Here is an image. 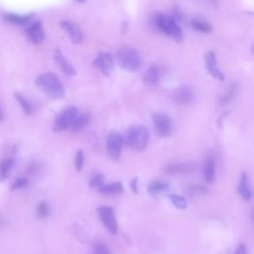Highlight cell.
I'll return each instance as SVG.
<instances>
[{
    "mask_svg": "<svg viewBox=\"0 0 254 254\" xmlns=\"http://www.w3.org/2000/svg\"><path fill=\"white\" fill-rule=\"evenodd\" d=\"M150 134L146 126L141 124H133L126 131L123 141L131 150L135 152L144 151L149 144Z\"/></svg>",
    "mask_w": 254,
    "mask_h": 254,
    "instance_id": "6da1fadb",
    "label": "cell"
},
{
    "mask_svg": "<svg viewBox=\"0 0 254 254\" xmlns=\"http://www.w3.org/2000/svg\"><path fill=\"white\" fill-rule=\"evenodd\" d=\"M36 85L52 98L61 99L65 96V88H64L58 77L53 73L41 75L39 78H37Z\"/></svg>",
    "mask_w": 254,
    "mask_h": 254,
    "instance_id": "7a4b0ae2",
    "label": "cell"
},
{
    "mask_svg": "<svg viewBox=\"0 0 254 254\" xmlns=\"http://www.w3.org/2000/svg\"><path fill=\"white\" fill-rule=\"evenodd\" d=\"M118 65L127 72H135L141 67L140 54L131 48H122L115 55Z\"/></svg>",
    "mask_w": 254,
    "mask_h": 254,
    "instance_id": "3957f363",
    "label": "cell"
},
{
    "mask_svg": "<svg viewBox=\"0 0 254 254\" xmlns=\"http://www.w3.org/2000/svg\"><path fill=\"white\" fill-rule=\"evenodd\" d=\"M153 22L156 28L164 34L172 37L177 41H181L183 39L182 30L172 17L167 16L161 12H156L153 16Z\"/></svg>",
    "mask_w": 254,
    "mask_h": 254,
    "instance_id": "277c9868",
    "label": "cell"
},
{
    "mask_svg": "<svg viewBox=\"0 0 254 254\" xmlns=\"http://www.w3.org/2000/svg\"><path fill=\"white\" fill-rule=\"evenodd\" d=\"M78 113H79V110L76 106H70L66 109H64L55 120L53 130L55 132H60L70 128V126L72 125Z\"/></svg>",
    "mask_w": 254,
    "mask_h": 254,
    "instance_id": "5b68a950",
    "label": "cell"
},
{
    "mask_svg": "<svg viewBox=\"0 0 254 254\" xmlns=\"http://www.w3.org/2000/svg\"><path fill=\"white\" fill-rule=\"evenodd\" d=\"M153 123L156 134L161 138H167L173 133V121L171 117L165 113H155L153 115Z\"/></svg>",
    "mask_w": 254,
    "mask_h": 254,
    "instance_id": "8992f818",
    "label": "cell"
},
{
    "mask_svg": "<svg viewBox=\"0 0 254 254\" xmlns=\"http://www.w3.org/2000/svg\"><path fill=\"white\" fill-rule=\"evenodd\" d=\"M123 137L116 130H111L108 133L106 141V149L109 157L112 160H118L123 146Z\"/></svg>",
    "mask_w": 254,
    "mask_h": 254,
    "instance_id": "52a82bcc",
    "label": "cell"
},
{
    "mask_svg": "<svg viewBox=\"0 0 254 254\" xmlns=\"http://www.w3.org/2000/svg\"><path fill=\"white\" fill-rule=\"evenodd\" d=\"M98 216L104 226L113 234H116L118 231V222L115 217L113 210L110 207L102 206L97 209Z\"/></svg>",
    "mask_w": 254,
    "mask_h": 254,
    "instance_id": "ba28073f",
    "label": "cell"
},
{
    "mask_svg": "<svg viewBox=\"0 0 254 254\" xmlns=\"http://www.w3.org/2000/svg\"><path fill=\"white\" fill-rule=\"evenodd\" d=\"M95 67H96L104 76H109L114 68V63L113 58L110 53L108 52H100L95 62H94Z\"/></svg>",
    "mask_w": 254,
    "mask_h": 254,
    "instance_id": "9c48e42d",
    "label": "cell"
},
{
    "mask_svg": "<svg viewBox=\"0 0 254 254\" xmlns=\"http://www.w3.org/2000/svg\"><path fill=\"white\" fill-rule=\"evenodd\" d=\"M198 170V165L195 162H185L178 164H170L165 168L166 174L170 176L176 175H190Z\"/></svg>",
    "mask_w": 254,
    "mask_h": 254,
    "instance_id": "30bf717a",
    "label": "cell"
},
{
    "mask_svg": "<svg viewBox=\"0 0 254 254\" xmlns=\"http://www.w3.org/2000/svg\"><path fill=\"white\" fill-rule=\"evenodd\" d=\"M172 97L178 105H190L195 99L193 91L188 87H181L176 90Z\"/></svg>",
    "mask_w": 254,
    "mask_h": 254,
    "instance_id": "8fae6325",
    "label": "cell"
},
{
    "mask_svg": "<svg viewBox=\"0 0 254 254\" xmlns=\"http://www.w3.org/2000/svg\"><path fill=\"white\" fill-rule=\"evenodd\" d=\"M205 62H206V65L208 67V70H209L210 74L215 79L219 80L220 82L224 81V75L222 74V72H221V70L219 68L216 54L213 51H209V52L206 53V55H205Z\"/></svg>",
    "mask_w": 254,
    "mask_h": 254,
    "instance_id": "7c38bea8",
    "label": "cell"
},
{
    "mask_svg": "<svg viewBox=\"0 0 254 254\" xmlns=\"http://www.w3.org/2000/svg\"><path fill=\"white\" fill-rule=\"evenodd\" d=\"M60 26L64 31H66V33L68 34V36L70 37L71 41L74 44L82 43L83 33L75 23H73L69 20H62L60 22Z\"/></svg>",
    "mask_w": 254,
    "mask_h": 254,
    "instance_id": "4fadbf2b",
    "label": "cell"
},
{
    "mask_svg": "<svg viewBox=\"0 0 254 254\" xmlns=\"http://www.w3.org/2000/svg\"><path fill=\"white\" fill-rule=\"evenodd\" d=\"M54 59L56 63L58 64V66L60 67L61 71L68 77H74L76 75V70L74 67L71 65L70 62L66 59V57L63 55L60 49L55 50L54 54Z\"/></svg>",
    "mask_w": 254,
    "mask_h": 254,
    "instance_id": "5bb4252c",
    "label": "cell"
},
{
    "mask_svg": "<svg viewBox=\"0 0 254 254\" xmlns=\"http://www.w3.org/2000/svg\"><path fill=\"white\" fill-rule=\"evenodd\" d=\"M26 33L29 40L35 45H39L44 41L45 33L41 22H35L32 25H30L27 28Z\"/></svg>",
    "mask_w": 254,
    "mask_h": 254,
    "instance_id": "9a60e30c",
    "label": "cell"
},
{
    "mask_svg": "<svg viewBox=\"0 0 254 254\" xmlns=\"http://www.w3.org/2000/svg\"><path fill=\"white\" fill-rule=\"evenodd\" d=\"M237 192L239 196L242 198V200L245 202H248L252 197V189H251L248 174L246 172H243L241 175L240 182L237 188Z\"/></svg>",
    "mask_w": 254,
    "mask_h": 254,
    "instance_id": "2e32d148",
    "label": "cell"
},
{
    "mask_svg": "<svg viewBox=\"0 0 254 254\" xmlns=\"http://www.w3.org/2000/svg\"><path fill=\"white\" fill-rule=\"evenodd\" d=\"M92 116L90 112H82V113H78L76 118L74 119L72 125L70 126V129L74 132L80 131L82 129H84L86 126L89 125V123L91 122Z\"/></svg>",
    "mask_w": 254,
    "mask_h": 254,
    "instance_id": "e0dca14e",
    "label": "cell"
},
{
    "mask_svg": "<svg viewBox=\"0 0 254 254\" xmlns=\"http://www.w3.org/2000/svg\"><path fill=\"white\" fill-rule=\"evenodd\" d=\"M160 80V70L157 67H151L144 74L143 82L147 87L153 88L156 87Z\"/></svg>",
    "mask_w": 254,
    "mask_h": 254,
    "instance_id": "ac0fdd59",
    "label": "cell"
},
{
    "mask_svg": "<svg viewBox=\"0 0 254 254\" xmlns=\"http://www.w3.org/2000/svg\"><path fill=\"white\" fill-rule=\"evenodd\" d=\"M203 174L208 183H210V184L214 183L216 172H215V160L212 155H209L205 161L204 168H203Z\"/></svg>",
    "mask_w": 254,
    "mask_h": 254,
    "instance_id": "d6986e66",
    "label": "cell"
},
{
    "mask_svg": "<svg viewBox=\"0 0 254 254\" xmlns=\"http://www.w3.org/2000/svg\"><path fill=\"white\" fill-rule=\"evenodd\" d=\"M97 190L101 195H119L123 193V185L116 182L108 185H102Z\"/></svg>",
    "mask_w": 254,
    "mask_h": 254,
    "instance_id": "ffe728a7",
    "label": "cell"
},
{
    "mask_svg": "<svg viewBox=\"0 0 254 254\" xmlns=\"http://www.w3.org/2000/svg\"><path fill=\"white\" fill-rule=\"evenodd\" d=\"M170 190V187L167 183L161 182V181H154L151 184H149L147 190L148 193L152 196H158L164 193H167Z\"/></svg>",
    "mask_w": 254,
    "mask_h": 254,
    "instance_id": "44dd1931",
    "label": "cell"
},
{
    "mask_svg": "<svg viewBox=\"0 0 254 254\" xmlns=\"http://www.w3.org/2000/svg\"><path fill=\"white\" fill-rule=\"evenodd\" d=\"M32 18L31 14L28 15H19V14H15V13H5L3 14V19L11 24H15V25H23L28 23Z\"/></svg>",
    "mask_w": 254,
    "mask_h": 254,
    "instance_id": "7402d4cb",
    "label": "cell"
},
{
    "mask_svg": "<svg viewBox=\"0 0 254 254\" xmlns=\"http://www.w3.org/2000/svg\"><path fill=\"white\" fill-rule=\"evenodd\" d=\"M14 165V160L12 158H5L0 162V182L5 181Z\"/></svg>",
    "mask_w": 254,
    "mask_h": 254,
    "instance_id": "603a6c76",
    "label": "cell"
},
{
    "mask_svg": "<svg viewBox=\"0 0 254 254\" xmlns=\"http://www.w3.org/2000/svg\"><path fill=\"white\" fill-rule=\"evenodd\" d=\"M190 25L193 26L195 30L202 33H210L213 30L211 24L202 18H194L190 22Z\"/></svg>",
    "mask_w": 254,
    "mask_h": 254,
    "instance_id": "cb8c5ba5",
    "label": "cell"
},
{
    "mask_svg": "<svg viewBox=\"0 0 254 254\" xmlns=\"http://www.w3.org/2000/svg\"><path fill=\"white\" fill-rule=\"evenodd\" d=\"M169 199H170L172 205L175 206L179 210H186L188 208V202H187L186 198H184L180 195H176V194L170 195Z\"/></svg>",
    "mask_w": 254,
    "mask_h": 254,
    "instance_id": "d4e9b609",
    "label": "cell"
},
{
    "mask_svg": "<svg viewBox=\"0 0 254 254\" xmlns=\"http://www.w3.org/2000/svg\"><path fill=\"white\" fill-rule=\"evenodd\" d=\"M94 253L95 254H112L111 249L101 240H95L93 243Z\"/></svg>",
    "mask_w": 254,
    "mask_h": 254,
    "instance_id": "484cf974",
    "label": "cell"
},
{
    "mask_svg": "<svg viewBox=\"0 0 254 254\" xmlns=\"http://www.w3.org/2000/svg\"><path fill=\"white\" fill-rule=\"evenodd\" d=\"M15 97H16L17 101L19 102V104L21 105L22 109L24 110V112H25L26 114L30 115V114L33 113V107H32L31 103H30L22 95H20V94H18V93H15Z\"/></svg>",
    "mask_w": 254,
    "mask_h": 254,
    "instance_id": "4316f807",
    "label": "cell"
},
{
    "mask_svg": "<svg viewBox=\"0 0 254 254\" xmlns=\"http://www.w3.org/2000/svg\"><path fill=\"white\" fill-rule=\"evenodd\" d=\"M103 181H104V176L102 174H95L92 177L91 181H90V187L92 189H98L100 186L103 185Z\"/></svg>",
    "mask_w": 254,
    "mask_h": 254,
    "instance_id": "83f0119b",
    "label": "cell"
},
{
    "mask_svg": "<svg viewBox=\"0 0 254 254\" xmlns=\"http://www.w3.org/2000/svg\"><path fill=\"white\" fill-rule=\"evenodd\" d=\"M50 215V209L46 202H41L37 207V216L41 219H46Z\"/></svg>",
    "mask_w": 254,
    "mask_h": 254,
    "instance_id": "f1b7e54d",
    "label": "cell"
},
{
    "mask_svg": "<svg viewBox=\"0 0 254 254\" xmlns=\"http://www.w3.org/2000/svg\"><path fill=\"white\" fill-rule=\"evenodd\" d=\"M84 163H85V154L82 150H79L76 154V159H75V165L77 171H82L84 168Z\"/></svg>",
    "mask_w": 254,
    "mask_h": 254,
    "instance_id": "f546056e",
    "label": "cell"
},
{
    "mask_svg": "<svg viewBox=\"0 0 254 254\" xmlns=\"http://www.w3.org/2000/svg\"><path fill=\"white\" fill-rule=\"evenodd\" d=\"M189 190L194 195H203V194H207L208 193V189L205 188L204 186L201 185H193L190 186Z\"/></svg>",
    "mask_w": 254,
    "mask_h": 254,
    "instance_id": "4dcf8cb0",
    "label": "cell"
},
{
    "mask_svg": "<svg viewBox=\"0 0 254 254\" xmlns=\"http://www.w3.org/2000/svg\"><path fill=\"white\" fill-rule=\"evenodd\" d=\"M234 94H235V87H230L228 89V91L226 92V94L224 95H222V97L221 98V104H226L227 102H229L232 97L234 96Z\"/></svg>",
    "mask_w": 254,
    "mask_h": 254,
    "instance_id": "1f68e13d",
    "label": "cell"
},
{
    "mask_svg": "<svg viewBox=\"0 0 254 254\" xmlns=\"http://www.w3.org/2000/svg\"><path fill=\"white\" fill-rule=\"evenodd\" d=\"M28 184V180L26 178H17L14 183L11 185V190H15L18 189H21L23 187H25Z\"/></svg>",
    "mask_w": 254,
    "mask_h": 254,
    "instance_id": "d6a6232c",
    "label": "cell"
},
{
    "mask_svg": "<svg viewBox=\"0 0 254 254\" xmlns=\"http://www.w3.org/2000/svg\"><path fill=\"white\" fill-rule=\"evenodd\" d=\"M130 188H131L132 192H133L134 194H137V193H138V178H137V177L134 178V179L131 181V183H130Z\"/></svg>",
    "mask_w": 254,
    "mask_h": 254,
    "instance_id": "836d02e7",
    "label": "cell"
},
{
    "mask_svg": "<svg viewBox=\"0 0 254 254\" xmlns=\"http://www.w3.org/2000/svg\"><path fill=\"white\" fill-rule=\"evenodd\" d=\"M234 254H247V251H246V247L243 243L239 244L235 250V253Z\"/></svg>",
    "mask_w": 254,
    "mask_h": 254,
    "instance_id": "e575fe53",
    "label": "cell"
},
{
    "mask_svg": "<svg viewBox=\"0 0 254 254\" xmlns=\"http://www.w3.org/2000/svg\"><path fill=\"white\" fill-rule=\"evenodd\" d=\"M3 120H4V115L1 111V109H0V121H3Z\"/></svg>",
    "mask_w": 254,
    "mask_h": 254,
    "instance_id": "d590c367",
    "label": "cell"
},
{
    "mask_svg": "<svg viewBox=\"0 0 254 254\" xmlns=\"http://www.w3.org/2000/svg\"><path fill=\"white\" fill-rule=\"evenodd\" d=\"M76 1H77V2H81V3H82V2H85L86 0H76Z\"/></svg>",
    "mask_w": 254,
    "mask_h": 254,
    "instance_id": "8d00e7d4",
    "label": "cell"
},
{
    "mask_svg": "<svg viewBox=\"0 0 254 254\" xmlns=\"http://www.w3.org/2000/svg\"><path fill=\"white\" fill-rule=\"evenodd\" d=\"M92 254H95V253H94V252H93V253H92Z\"/></svg>",
    "mask_w": 254,
    "mask_h": 254,
    "instance_id": "74e56055",
    "label": "cell"
}]
</instances>
